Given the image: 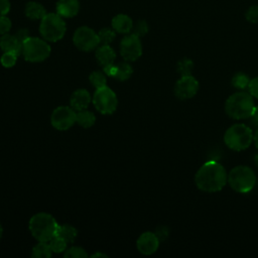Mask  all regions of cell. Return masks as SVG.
Here are the masks:
<instances>
[{"mask_svg": "<svg viewBox=\"0 0 258 258\" xmlns=\"http://www.w3.org/2000/svg\"><path fill=\"white\" fill-rule=\"evenodd\" d=\"M21 53L26 60L38 62L44 60L49 56L50 46L40 38L28 37L22 42Z\"/></svg>", "mask_w": 258, "mask_h": 258, "instance_id": "cell-7", "label": "cell"}, {"mask_svg": "<svg viewBox=\"0 0 258 258\" xmlns=\"http://www.w3.org/2000/svg\"><path fill=\"white\" fill-rule=\"evenodd\" d=\"M254 163L258 167V153L255 154V156H254Z\"/></svg>", "mask_w": 258, "mask_h": 258, "instance_id": "cell-42", "label": "cell"}, {"mask_svg": "<svg viewBox=\"0 0 258 258\" xmlns=\"http://www.w3.org/2000/svg\"><path fill=\"white\" fill-rule=\"evenodd\" d=\"M11 28V21L5 15H0V34H6Z\"/></svg>", "mask_w": 258, "mask_h": 258, "instance_id": "cell-33", "label": "cell"}, {"mask_svg": "<svg viewBox=\"0 0 258 258\" xmlns=\"http://www.w3.org/2000/svg\"><path fill=\"white\" fill-rule=\"evenodd\" d=\"M104 72L106 73V75L115 78L116 74H117V64L111 63V64H108V66H105L104 67Z\"/></svg>", "mask_w": 258, "mask_h": 258, "instance_id": "cell-36", "label": "cell"}, {"mask_svg": "<svg viewBox=\"0 0 258 258\" xmlns=\"http://www.w3.org/2000/svg\"><path fill=\"white\" fill-rule=\"evenodd\" d=\"M51 248L49 246V243L44 241H39L33 249H32V257L35 258H48L51 256Z\"/></svg>", "mask_w": 258, "mask_h": 258, "instance_id": "cell-21", "label": "cell"}, {"mask_svg": "<svg viewBox=\"0 0 258 258\" xmlns=\"http://www.w3.org/2000/svg\"><path fill=\"white\" fill-rule=\"evenodd\" d=\"M0 47L4 52H14L20 54L22 52V42L15 36L11 34H3L0 38Z\"/></svg>", "mask_w": 258, "mask_h": 258, "instance_id": "cell-16", "label": "cell"}, {"mask_svg": "<svg viewBox=\"0 0 258 258\" xmlns=\"http://www.w3.org/2000/svg\"><path fill=\"white\" fill-rule=\"evenodd\" d=\"M18 54L14 52H4L1 56V63L5 68H11L16 63Z\"/></svg>", "mask_w": 258, "mask_h": 258, "instance_id": "cell-29", "label": "cell"}, {"mask_svg": "<svg viewBox=\"0 0 258 258\" xmlns=\"http://www.w3.org/2000/svg\"><path fill=\"white\" fill-rule=\"evenodd\" d=\"M197 187L205 192H217L228 183V173L217 160H208L200 166L195 175Z\"/></svg>", "mask_w": 258, "mask_h": 258, "instance_id": "cell-1", "label": "cell"}, {"mask_svg": "<svg viewBox=\"0 0 258 258\" xmlns=\"http://www.w3.org/2000/svg\"><path fill=\"white\" fill-rule=\"evenodd\" d=\"M112 27L119 33H128L133 28V22L129 16L118 14L112 20Z\"/></svg>", "mask_w": 258, "mask_h": 258, "instance_id": "cell-17", "label": "cell"}, {"mask_svg": "<svg viewBox=\"0 0 258 258\" xmlns=\"http://www.w3.org/2000/svg\"><path fill=\"white\" fill-rule=\"evenodd\" d=\"M253 142H254L256 148L258 149V128H257V130L254 132V135H253Z\"/></svg>", "mask_w": 258, "mask_h": 258, "instance_id": "cell-40", "label": "cell"}, {"mask_svg": "<svg viewBox=\"0 0 258 258\" xmlns=\"http://www.w3.org/2000/svg\"><path fill=\"white\" fill-rule=\"evenodd\" d=\"M246 19L249 21V22H252V23H257L258 22V6L257 5H254V6H251L246 14Z\"/></svg>", "mask_w": 258, "mask_h": 258, "instance_id": "cell-32", "label": "cell"}, {"mask_svg": "<svg viewBox=\"0 0 258 258\" xmlns=\"http://www.w3.org/2000/svg\"><path fill=\"white\" fill-rule=\"evenodd\" d=\"M147 32H148V25H147L146 21L139 20L137 22V24L135 25V27H134V32L133 33L140 37V36L145 35Z\"/></svg>", "mask_w": 258, "mask_h": 258, "instance_id": "cell-31", "label": "cell"}, {"mask_svg": "<svg viewBox=\"0 0 258 258\" xmlns=\"http://www.w3.org/2000/svg\"><path fill=\"white\" fill-rule=\"evenodd\" d=\"M249 119L251 120V122H252L253 125L258 126V106H254V108H253V110H252V113H251Z\"/></svg>", "mask_w": 258, "mask_h": 258, "instance_id": "cell-38", "label": "cell"}, {"mask_svg": "<svg viewBox=\"0 0 258 258\" xmlns=\"http://www.w3.org/2000/svg\"><path fill=\"white\" fill-rule=\"evenodd\" d=\"M90 82L96 89H100V88L106 87V82L107 81H106V77L103 73L93 72L90 75Z\"/></svg>", "mask_w": 258, "mask_h": 258, "instance_id": "cell-28", "label": "cell"}, {"mask_svg": "<svg viewBox=\"0 0 258 258\" xmlns=\"http://www.w3.org/2000/svg\"><path fill=\"white\" fill-rule=\"evenodd\" d=\"M253 131L243 123H236L230 126L224 134V143L234 151L246 150L253 142Z\"/></svg>", "mask_w": 258, "mask_h": 258, "instance_id": "cell-3", "label": "cell"}, {"mask_svg": "<svg viewBox=\"0 0 258 258\" xmlns=\"http://www.w3.org/2000/svg\"><path fill=\"white\" fill-rule=\"evenodd\" d=\"M247 89H248V93L253 98L258 99V77H255L250 80Z\"/></svg>", "mask_w": 258, "mask_h": 258, "instance_id": "cell-34", "label": "cell"}, {"mask_svg": "<svg viewBox=\"0 0 258 258\" xmlns=\"http://www.w3.org/2000/svg\"><path fill=\"white\" fill-rule=\"evenodd\" d=\"M253 97L245 91H238L229 96L225 103V111L235 120L248 119L254 108Z\"/></svg>", "mask_w": 258, "mask_h": 258, "instance_id": "cell-2", "label": "cell"}, {"mask_svg": "<svg viewBox=\"0 0 258 258\" xmlns=\"http://www.w3.org/2000/svg\"><path fill=\"white\" fill-rule=\"evenodd\" d=\"M45 14H46L45 8L37 2L31 1V2H28L25 6V15L32 20L42 19Z\"/></svg>", "mask_w": 258, "mask_h": 258, "instance_id": "cell-19", "label": "cell"}, {"mask_svg": "<svg viewBox=\"0 0 258 258\" xmlns=\"http://www.w3.org/2000/svg\"><path fill=\"white\" fill-rule=\"evenodd\" d=\"M155 235L157 236L159 241L162 242L167 239V237L169 235V229L166 226H159L155 230Z\"/></svg>", "mask_w": 258, "mask_h": 258, "instance_id": "cell-35", "label": "cell"}, {"mask_svg": "<svg viewBox=\"0 0 258 258\" xmlns=\"http://www.w3.org/2000/svg\"><path fill=\"white\" fill-rule=\"evenodd\" d=\"M15 36L21 41V42H23L26 38H28L29 36H28V30L27 29H20V30H18L17 31V33L15 34Z\"/></svg>", "mask_w": 258, "mask_h": 258, "instance_id": "cell-39", "label": "cell"}, {"mask_svg": "<svg viewBox=\"0 0 258 258\" xmlns=\"http://www.w3.org/2000/svg\"><path fill=\"white\" fill-rule=\"evenodd\" d=\"M10 10L9 0H0V15H6Z\"/></svg>", "mask_w": 258, "mask_h": 258, "instance_id": "cell-37", "label": "cell"}, {"mask_svg": "<svg viewBox=\"0 0 258 258\" xmlns=\"http://www.w3.org/2000/svg\"><path fill=\"white\" fill-rule=\"evenodd\" d=\"M249 82H250V79L247 75H245L244 73H237L233 76L231 80V85L239 91H244L245 89L248 88Z\"/></svg>", "mask_w": 258, "mask_h": 258, "instance_id": "cell-23", "label": "cell"}, {"mask_svg": "<svg viewBox=\"0 0 258 258\" xmlns=\"http://www.w3.org/2000/svg\"><path fill=\"white\" fill-rule=\"evenodd\" d=\"M256 174L247 165H237L228 173V183L232 189L239 194L250 192L256 184Z\"/></svg>", "mask_w": 258, "mask_h": 258, "instance_id": "cell-4", "label": "cell"}, {"mask_svg": "<svg viewBox=\"0 0 258 258\" xmlns=\"http://www.w3.org/2000/svg\"><path fill=\"white\" fill-rule=\"evenodd\" d=\"M80 9L79 0H59L56 4V12L61 17H74Z\"/></svg>", "mask_w": 258, "mask_h": 258, "instance_id": "cell-14", "label": "cell"}, {"mask_svg": "<svg viewBox=\"0 0 258 258\" xmlns=\"http://www.w3.org/2000/svg\"><path fill=\"white\" fill-rule=\"evenodd\" d=\"M120 52L125 60L134 61L142 54V45L139 36L132 33L126 35L120 43Z\"/></svg>", "mask_w": 258, "mask_h": 258, "instance_id": "cell-11", "label": "cell"}, {"mask_svg": "<svg viewBox=\"0 0 258 258\" xmlns=\"http://www.w3.org/2000/svg\"><path fill=\"white\" fill-rule=\"evenodd\" d=\"M93 103L99 112L103 114H112L117 108L118 101L115 93L106 86L96 90L93 97Z\"/></svg>", "mask_w": 258, "mask_h": 258, "instance_id": "cell-8", "label": "cell"}, {"mask_svg": "<svg viewBox=\"0 0 258 258\" xmlns=\"http://www.w3.org/2000/svg\"><path fill=\"white\" fill-rule=\"evenodd\" d=\"M200 88L198 80L192 76H181L174 85V95L180 100L194 98Z\"/></svg>", "mask_w": 258, "mask_h": 258, "instance_id": "cell-10", "label": "cell"}, {"mask_svg": "<svg viewBox=\"0 0 258 258\" xmlns=\"http://www.w3.org/2000/svg\"><path fill=\"white\" fill-rule=\"evenodd\" d=\"M95 120H96L95 115L90 111L82 110V111H79L77 113L76 122L79 123L82 127L89 128V127L93 126L94 123H95Z\"/></svg>", "mask_w": 258, "mask_h": 258, "instance_id": "cell-22", "label": "cell"}, {"mask_svg": "<svg viewBox=\"0 0 258 258\" xmlns=\"http://www.w3.org/2000/svg\"><path fill=\"white\" fill-rule=\"evenodd\" d=\"M77 113L67 106L57 107L51 114V124L57 130H67L76 122Z\"/></svg>", "mask_w": 258, "mask_h": 258, "instance_id": "cell-12", "label": "cell"}, {"mask_svg": "<svg viewBox=\"0 0 258 258\" xmlns=\"http://www.w3.org/2000/svg\"><path fill=\"white\" fill-rule=\"evenodd\" d=\"M88 256L87 252L81 247H72L68 249L64 253V257L69 258H86Z\"/></svg>", "mask_w": 258, "mask_h": 258, "instance_id": "cell-30", "label": "cell"}, {"mask_svg": "<svg viewBox=\"0 0 258 258\" xmlns=\"http://www.w3.org/2000/svg\"><path fill=\"white\" fill-rule=\"evenodd\" d=\"M2 232H3V230H2V227L0 225V240H1V237H2Z\"/></svg>", "mask_w": 258, "mask_h": 258, "instance_id": "cell-43", "label": "cell"}, {"mask_svg": "<svg viewBox=\"0 0 258 258\" xmlns=\"http://www.w3.org/2000/svg\"><path fill=\"white\" fill-rule=\"evenodd\" d=\"M58 224L54 218L46 213L34 215L29 221V230L32 236L38 241L48 242L56 233Z\"/></svg>", "mask_w": 258, "mask_h": 258, "instance_id": "cell-5", "label": "cell"}, {"mask_svg": "<svg viewBox=\"0 0 258 258\" xmlns=\"http://www.w3.org/2000/svg\"><path fill=\"white\" fill-rule=\"evenodd\" d=\"M68 242L58 236H54L51 240H49V246L51 251L54 253L63 252L67 249Z\"/></svg>", "mask_w": 258, "mask_h": 258, "instance_id": "cell-26", "label": "cell"}, {"mask_svg": "<svg viewBox=\"0 0 258 258\" xmlns=\"http://www.w3.org/2000/svg\"><path fill=\"white\" fill-rule=\"evenodd\" d=\"M115 31H113L112 29L109 28H102L99 32H98V36H99V40L100 43H102L103 45L105 44H110L114 38H115Z\"/></svg>", "mask_w": 258, "mask_h": 258, "instance_id": "cell-27", "label": "cell"}, {"mask_svg": "<svg viewBox=\"0 0 258 258\" xmlns=\"http://www.w3.org/2000/svg\"><path fill=\"white\" fill-rule=\"evenodd\" d=\"M192 69H194V61L187 57L180 59L176 66V70H177L178 74L180 75V77L191 75Z\"/></svg>", "mask_w": 258, "mask_h": 258, "instance_id": "cell-25", "label": "cell"}, {"mask_svg": "<svg viewBox=\"0 0 258 258\" xmlns=\"http://www.w3.org/2000/svg\"><path fill=\"white\" fill-rule=\"evenodd\" d=\"M78 235L77 230L69 225H58L55 236H58L66 240L68 243H73Z\"/></svg>", "mask_w": 258, "mask_h": 258, "instance_id": "cell-20", "label": "cell"}, {"mask_svg": "<svg viewBox=\"0 0 258 258\" xmlns=\"http://www.w3.org/2000/svg\"><path fill=\"white\" fill-rule=\"evenodd\" d=\"M133 73L132 67L127 62H120L117 64V74L116 79L120 81H126L128 80Z\"/></svg>", "mask_w": 258, "mask_h": 258, "instance_id": "cell-24", "label": "cell"}, {"mask_svg": "<svg viewBox=\"0 0 258 258\" xmlns=\"http://www.w3.org/2000/svg\"><path fill=\"white\" fill-rule=\"evenodd\" d=\"M96 57L98 59V61L103 66H108L111 63H114L115 57H116V53L114 51V49L109 46V44H105L100 46L97 51H96Z\"/></svg>", "mask_w": 258, "mask_h": 258, "instance_id": "cell-18", "label": "cell"}, {"mask_svg": "<svg viewBox=\"0 0 258 258\" xmlns=\"http://www.w3.org/2000/svg\"><path fill=\"white\" fill-rule=\"evenodd\" d=\"M39 31L45 40L54 42L63 37L66 33V23L59 14L48 13L41 19Z\"/></svg>", "mask_w": 258, "mask_h": 258, "instance_id": "cell-6", "label": "cell"}, {"mask_svg": "<svg viewBox=\"0 0 258 258\" xmlns=\"http://www.w3.org/2000/svg\"><path fill=\"white\" fill-rule=\"evenodd\" d=\"M74 43L75 45L84 51H90L96 48L99 43V36L92 28L88 26H82L78 28L74 34Z\"/></svg>", "mask_w": 258, "mask_h": 258, "instance_id": "cell-9", "label": "cell"}, {"mask_svg": "<svg viewBox=\"0 0 258 258\" xmlns=\"http://www.w3.org/2000/svg\"><path fill=\"white\" fill-rule=\"evenodd\" d=\"M159 239L152 232L143 233L137 240V248L144 255H151L158 249Z\"/></svg>", "mask_w": 258, "mask_h": 258, "instance_id": "cell-13", "label": "cell"}, {"mask_svg": "<svg viewBox=\"0 0 258 258\" xmlns=\"http://www.w3.org/2000/svg\"><path fill=\"white\" fill-rule=\"evenodd\" d=\"M91 257H92V258H95V257H107V255H106V254H103V253L98 252V253L92 254V256H91Z\"/></svg>", "mask_w": 258, "mask_h": 258, "instance_id": "cell-41", "label": "cell"}, {"mask_svg": "<svg viewBox=\"0 0 258 258\" xmlns=\"http://www.w3.org/2000/svg\"><path fill=\"white\" fill-rule=\"evenodd\" d=\"M70 102H71L72 108L75 111L79 112V111L85 110L89 106L91 102V96L88 91L84 89H80L73 93Z\"/></svg>", "mask_w": 258, "mask_h": 258, "instance_id": "cell-15", "label": "cell"}]
</instances>
